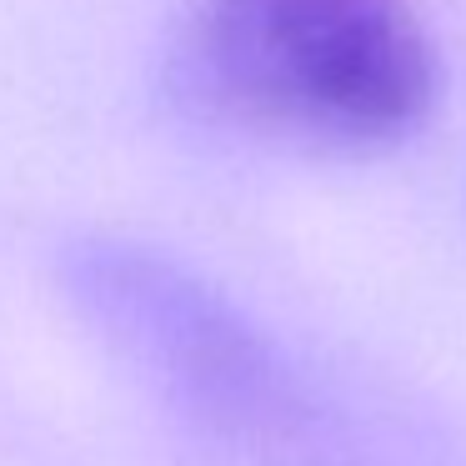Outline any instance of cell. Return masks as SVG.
Returning <instances> with one entry per match:
<instances>
[{"label":"cell","mask_w":466,"mask_h":466,"mask_svg":"<svg viewBox=\"0 0 466 466\" xmlns=\"http://www.w3.org/2000/svg\"><path fill=\"white\" fill-rule=\"evenodd\" d=\"M176 81L221 126L351 156L426 121L436 51L406 0H196Z\"/></svg>","instance_id":"cell-1"}]
</instances>
